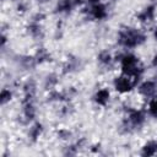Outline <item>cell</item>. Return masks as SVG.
Instances as JSON below:
<instances>
[{
	"label": "cell",
	"instance_id": "1",
	"mask_svg": "<svg viewBox=\"0 0 157 157\" xmlns=\"http://www.w3.org/2000/svg\"><path fill=\"white\" fill-rule=\"evenodd\" d=\"M146 39V36L135 28H124L119 32L118 42L120 45L125 48H135L140 44H142Z\"/></svg>",
	"mask_w": 157,
	"mask_h": 157
},
{
	"label": "cell",
	"instance_id": "2",
	"mask_svg": "<svg viewBox=\"0 0 157 157\" xmlns=\"http://www.w3.org/2000/svg\"><path fill=\"white\" fill-rule=\"evenodd\" d=\"M121 71L123 75L139 78L142 72V66L140 65V61L135 55L126 54L121 58Z\"/></svg>",
	"mask_w": 157,
	"mask_h": 157
},
{
	"label": "cell",
	"instance_id": "3",
	"mask_svg": "<svg viewBox=\"0 0 157 157\" xmlns=\"http://www.w3.org/2000/svg\"><path fill=\"white\" fill-rule=\"evenodd\" d=\"M139 81L137 77H130L126 75H123L120 77H117L114 80V87L118 92L120 93H125L132 90V87L136 85V82Z\"/></svg>",
	"mask_w": 157,
	"mask_h": 157
},
{
	"label": "cell",
	"instance_id": "4",
	"mask_svg": "<svg viewBox=\"0 0 157 157\" xmlns=\"http://www.w3.org/2000/svg\"><path fill=\"white\" fill-rule=\"evenodd\" d=\"M144 121H145V114L141 110L131 109L129 112V115H128V125L130 128L141 126L144 124Z\"/></svg>",
	"mask_w": 157,
	"mask_h": 157
},
{
	"label": "cell",
	"instance_id": "5",
	"mask_svg": "<svg viewBox=\"0 0 157 157\" xmlns=\"http://www.w3.org/2000/svg\"><path fill=\"white\" fill-rule=\"evenodd\" d=\"M139 92L145 97H151L157 93V83L153 81H146L140 85Z\"/></svg>",
	"mask_w": 157,
	"mask_h": 157
},
{
	"label": "cell",
	"instance_id": "6",
	"mask_svg": "<svg viewBox=\"0 0 157 157\" xmlns=\"http://www.w3.org/2000/svg\"><path fill=\"white\" fill-rule=\"evenodd\" d=\"M90 13L93 18L96 20H102L107 16V10H105V6L102 5L101 2L98 4H94V5H91L90 7Z\"/></svg>",
	"mask_w": 157,
	"mask_h": 157
},
{
	"label": "cell",
	"instance_id": "7",
	"mask_svg": "<svg viewBox=\"0 0 157 157\" xmlns=\"http://www.w3.org/2000/svg\"><path fill=\"white\" fill-rule=\"evenodd\" d=\"M94 102L99 105H105L109 101V91L103 88V90H99L96 94H94Z\"/></svg>",
	"mask_w": 157,
	"mask_h": 157
},
{
	"label": "cell",
	"instance_id": "8",
	"mask_svg": "<svg viewBox=\"0 0 157 157\" xmlns=\"http://www.w3.org/2000/svg\"><path fill=\"white\" fill-rule=\"evenodd\" d=\"M153 16H155V5H151V6H147L145 10H142L137 17L142 22H147V21H151Z\"/></svg>",
	"mask_w": 157,
	"mask_h": 157
},
{
	"label": "cell",
	"instance_id": "9",
	"mask_svg": "<svg viewBox=\"0 0 157 157\" xmlns=\"http://www.w3.org/2000/svg\"><path fill=\"white\" fill-rule=\"evenodd\" d=\"M72 6H75L72 0H60L56 5V11L58 12H69Z\"/></svg>",
	"mask_w": 157,
	"mask_h": 157
},
{
	"label": "cell",
	"instance_id": "10",
	"mask_svg": "<svg viewBox=\"0 0 157 157\" xmlns=\"http://www.w3.org/2000/svg\"><path fill=\"white\" fill-rule=\"evenodd\" d=\"M157 152V142L156 141H150L147 142L144 148H142V156H152Z\"/></svg>",
	"mask_w": 157,
	"mask_h": 157
},
{
	"label": "cell",
	"instance_id": "11",
	"mask_svg": "<svg viewBox=\"0 0 157 157\" xmlns=\"http://www.w3.org/2000/svg\"><path fill=\"white\" fill-rule=\"evenodd\" d=\"M40 132H42V125L39 123H37L36 125H33L31 128V130H29V137L32 140H37V137H39Z\"/></svg>",
	"mask_w": 157,
	"mask_h": 157
},
{
	"label": "cell",
	"instance_id": "12",
	"mask_svg": "<svg viewBox=\"0 0 157 157\" xmlns=\"http://www.w3.org/2000/svg\"><path fill=\"white\" fill-rule=\"evenodd\" d=\"M110 60H112V56H110V54H109L107 50L102 52V53L98 55V61H99L101 64H103V65H108V64L110 63Z\"/></svg>",
	"mask_w": 157,
	"mask_h": 157
},
{
	"label": "cell",
	"instance_id": "13",
	"mask_svg": "<svg viewBox=\"0 0 157 157\" xmlns=\"http://www.w3.org/2000/svg\"><path fill=\"white\" fill-rule=\"evenodd\" d=\"M148 113H150L152 117L157 118V97H155V98L150 102V104H148Z\"/></svg>",
	"mask_w": 157,
	"mask_h": 157
},
{
	"label": "cell",
	"instance_id": "14",
	"mask_svg": "<svg viewBox=\"0 0 157 157\" xmlns=\"http://www.w3.org/2000/svg\"><path fill=\"white\" fill-rule=\"evenodd\" d=\"M49 59V54L44 50V49H40L39 52H38V54H37V56H36V60L37 61H43V60H48Z\"/></svg>",
	"mask_w": 157,
	"mask_h": 157
},
{
	"label": "cell",
	"instance_id": "15",
	"mask_svg": "<svg viewBox=\"0 0 157 157\" xmlns=\"http://www.w3.org/2000/svg\"><path fill=\"white\" fill-rule=\"evenodd\" d=\"M11 92L10 91H7V90H2V92H1V104H5L6 102H9L10 99H11Z\"/></svg>",
	"mask_w": 157,
	"mask_h": 157
},
{
	"label": "cell",
	"instance_id": "16",
	"mask_svg": "<svg viewBox=\"0 0 157 157\" xmlns=\"http://www.w3.org/2000/svg\"><path fill=\"white\" fill-rule=\"evenodd\" d=\"M59 135H60V136H63L61 139H67V137L70 136V132H69V131H66V130H61V131L59 132Z\"/></svg>",
	"mask_w": 157,
	"mask_h": 157
},
{
	"label": "cell",
	"instance_id": "17",
	"mask_svg": "<svg viewBox=\"0 0 157 157\" xmlns=\"http://www.w3.org/2000/svg\"><path fill=\"white\" fill-rule=\"evenodd\" d=\"M152 65H153L155 67H157V54L153 56V60H152Z\"/></svg>",
	"mask_w": 157,
	"mask_h": 157
},
{
	"label": "cell",
	"instance_id": "18",
	"mask_svg": "<svg viewBox=\"0 0 157 157\" xmlns=\"http://www.w3.org/2000/svg\"><path fill=\"white\" fill-rule=\"evenodd\" d=\"M88 2H90L91 5H94V4H98V2H101V0H88Z\"/></svg>",
	"mask_w": 157,
	"mask_h": 157
},
{
	"label": "cell",
	"instance_id": "19",
	"mask_svg": "<svg viewBox=\"0 0 157 157\" xmlns=\"http://www.w3.org/2000/svg\"><path fill=\"white\" fill-rule=\"evenodd\" d=\"M155 38L157 39V28H156V31H155Z\"/></svg>",
	"mask_w": 157,
	"mask_h": 157
},
{
	"label": "cell",
	"instance_id": "20",
	"mask_svg": "<svg viewBox=\"0 0 157 157\" xmlns=\"http://www.w3.org/2000/svg\"><path fill=\"white\" fill-rule=\"evenodd\" d=\"M38 1H45V0H38Z\"/></svg>",
	"mask_w": 157,
	"mask_h": 157
}]
</instances>
